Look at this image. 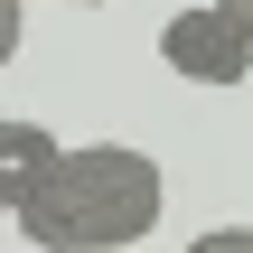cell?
Segmentation results:
<instances>
[{
	"label": "cell",
	"instance_id": "5b68a950",
	"mask_svg": "<svg viewBox=\"0 0 253 253\" xmlns=\"http://www.w3.org/2000/svg\"><path fill=\"white\" fill-rule=\"evenodd\" d=\"M225 9H235V19H244V28H253V0H225Z\"/></svg>",
	"mask_w": 253,
	"mask_h": 253
},
{
	"label": "cell",
	"instance_id": "3957f363",
	"mask_svg": "<svg viewBox=\"0 0 253 253\" xmlns=\"http://www.w3.org/2000/svg\"><path fill=\"white\" fill-rule=\"evenodd\" d=\"M56 160H66V150H56L47 122H0V197H9V216L56 178Z\"/></svg>",
	"mask_w": 253,
	"mask_h": 253
},
{
	"label": "cell",
	"instance_id": "6da1fadb",
	"mask_svg": "<svg viewBox=\"0 0 253 253\" xmlns=\"http://www.w3.org/2000/svg\"><path fill=\"white\" fill-rule=\"evenodd\" d=\"M160 207H169V178H160L150 150H131V141H75L56 160V178L19 207V235L38 253H122V244H141L160 225Z\"/></svg>",
	"mask_w": 253,
	"mask_h": 253
},
{
	"label": "cell",
	"instance_id": "277c9868",
	"mask_svg": "<svg viewBox=\"0 0 253 253\" xmlns=\"http://www.w3.org/2000/svg\"><path fill=\"white\" fill-rule=\"evenodd\" d=\"M188 253H253V225H216V235H197Z\"/></svg>",
	"mask_w": 253,
	"mask_h": 253
},
{
	"label": "cell",
	"instance_id": "7a4b0ae2",
	"mask_svg": "<svg viewBox=\"0 0 253 253\" xmlns=\"http://www.w3.org/2000/svg\"><path fill=\"white\" fill-rule=\"evenodd\" d=\"M160 66H178L188 84H244L253 75V28L225 9V0L169 9V19H160Z\"/></svg>",
	"mask_w": 253,
	"mask_h": 253
}]
</instances>
